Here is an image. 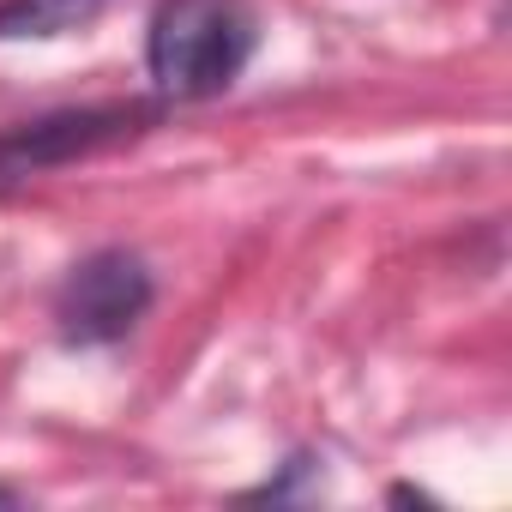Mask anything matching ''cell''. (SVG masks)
I'll return each instance as SVG.
<instances>
[{"instance_id":"6da1fadb","label":"cell","mask_w":512,"mask_h":512,"mask_svg":"<svg viewBox=\"0 0 512 512\" xmlns=\"http://www.w3.org/2000/svg\"><path fill=\"white\" fill-rule=\"evenodd\" d=\"M253 61L247 0H157L145 31V67L163 97L205 103L223 97Z\"/></svg>"},{"instance_id":"7a4b0ae2","label":"cell","mask_w":512,"mask_h":512,"mask_svg":"<svg viewBox=\"0 0 512 512\" xmlns=\"http://www.w3.org/2000/svg\"><path fill=\"white\" fill-rule=\"evenodd\" d=\"M151 308V272L127 247H97L55 290V332L73 350H97L127 338Z\"/></svg>"},{"instance_id":"3957f363","label":"cell","mask_w":512,"mask_h":512,"mask_svg":"<svg viewBox=\"0 0 512 512\" xmlns=\"http://www.w3.org/2000/svg\"><path fill=\"white\" fill-rule=\"evenodd\" d=\"M151 115L133 109V103H109V109H67V115H49V121H31V127H13L0 139V181H19V175H37V169H55V163H73V157H91L127 133H139Z\"/></svg>"},{"instance_id":"277c9868","label":"cell","mask_w":512,"mask_h":512,"mask_svg":"<svg viewBox=\"0 0 512 512\" xmlns=\"http://www.w3.org/2000/svg\"><path fill=\"white\" fill-rule=\"evenodd\" d=\"M109 0H0V43H49L103 19Z\"/></svg>"},{"instance_id":"5b68a950","label":"cell","mask_w":512,"mask_h":512,"mask_svg":"<svg viewBox=\"0 0 512 512\" xmlns=\"http://www.w3.org/2000/svg\"><path fill=\"white\" fill-rule=\"evenodd\" d=\"M0 500H13V494H7V488H0Z\"/></svg>"}]
</instances>
